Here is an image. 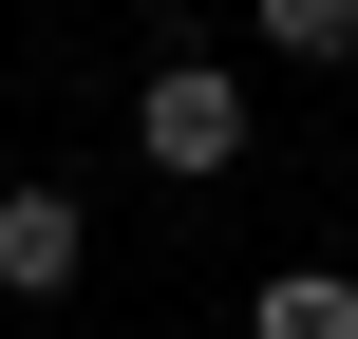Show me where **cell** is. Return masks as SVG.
Masks as SVG:
<instances>
[{"instance_id": "cell-1", "label": "cell", "mask_w": 358, "mask_h": 339, "mask_svg": "<svg viewBox=\"0 0 358 339\" xmlns=\"http://www.w3.org/2000/svg\"><path fill=\"white\" fill-rule=\"evenodd\" d=\"M264 132H245V57H151L132 75V170L151 189H227Z\"/></svg>"}, {"instance_id": "cell-2", "label": "cell", "mask_w": 358, "mask_h": 339, "mask_svg": "<svg viewBox=\"0 0 358 339\" xmlns=\"http://www.w3.org/2000/svg\"><path fill=\"white\" fill-rule=\"evenodd\" d=\"M76 283H94V208L57 170H19L0 189V302H76Z\"/></svg>"}, {"instance_id": "cell-3", "label": "cell", "mask_w": 358, "mask_h": 339, "mask_svg": "<svg viewBox=\"0 0 358 339\" xmlns=\"http://www.w3.org/2000/svg\"><path fill=\"white\" fill-rule=\"evenodd\" d=\"M245 339H358V264H264L245 283Z\"/></svg>"}, {"instance_id": "cell-4", "label": "cell", "mask_w": 358, "mask_h": 339, "mask_svg": "<svg viewBox=\"0 0 358 339\" xmlns=\"http://www.w3.org/2000/svg\"><path fill=\"white\" fill-rule=\"evenodd\" d=\"M245 38H264L283 75H340L358 57V0H245Z\"/></svg>"}, {"instance_id": "cell-5", "label": "cell", "mask_w": 358, "mask_h": 339, "mask_svg": "<svg viewBox=\"0 0 358 339\" xmlns=\"http://www.w3.org/2000/svg\"><path fill=\"white\" fill-rule=\"evenodd\" d=\"M0 94H19V57H0Z\"/></svg>"}]
</instances>
